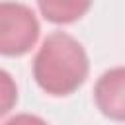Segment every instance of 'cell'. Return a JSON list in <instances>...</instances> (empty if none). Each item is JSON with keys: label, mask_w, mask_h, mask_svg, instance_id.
Segmentation results:
<instances>
[{"label": "cell", "mask_w": 125, "mask_h": 125, "mask_svg": "<svg viewBox=\"0 0 125 125\" xmlns=\"http://www.w3.org/2000/svg\"><path fill=\"white\" fill-rule=\"evenodd\" d=\"M94 100L105 117L125 121V66L109 68L98 78L94 86Z\"/></svg>", "instance_id": "3957f363"}, {"label": "cell", "mask_w": 125, "mask_h": 125, "mask_svg": "<svg viewBox=\"0 0 125 125\" xmlns=\"http://www.w3.org/2000/svg\"><path fill=\"white\" fill-rule=\"evenodd\" d=\"M88 70L90 62L84 47L64 31L47 35L33 59V78L49 96L76 92L88 78Z\"/></svg>", "instance_id": "6da1fadb"}, {"label": "cell", "mask_w": 125, "mask_h": 125, "mask_svg": "<svg viewBox=\"0 0 125 125\" xmlns=\"http://www.w3.org/2000/svg\"><path fill=\"white\" fill-rule=\"evenodd\" d=\"M4 125H49V123L33 113H18L12 119H8Z\"/></svg>", "instance_id": "8992f818"}, {"label": "cell", "mask_w": 125, "mask_h": 125, "mask_svg": "<svg viewBox=\"0 0 125 125\" xmlns=\"http://www.w3.org/2000/svg\"><path fill=\"white\" fill-rule=\"evenodd\" d=\"M2 109H0V113L4 115V113H8L10 111V105H12V102L16 100V88L14 90H10V86H12V80H10V74L6 72V70H2Z\"/></svg>", "instance_id": "5b68a950"}, {"label": "cell", "mask_w": 125, "mask_h": 125, "mask_svg": "<svg viewBox=\"0 0 125 125\" xmlns=\"http://www.w3.org/2000/svg\"><path fill=\"white\" fill-rule=\"evenodd\" d=\"M39 37V21L33 10L20 2L0 4V53L6 57L25 55Z\"/></svg>", "instance_id": "7a4b0ae2"}, {"label": "cell", "mask_w": 125, "mask_h": 125, "mask_svg": "<svg viewBox=\"0 0 125 125\" xmlns=\"http://www.w3.org/2000/svg\"><path fill=\"white\" fill-rule=\"evenodd\" d=\"M41 16L51 23H72L92 6V0H37Z\"/></svg>", "instance_id": "277c9868"}]
</instances>
